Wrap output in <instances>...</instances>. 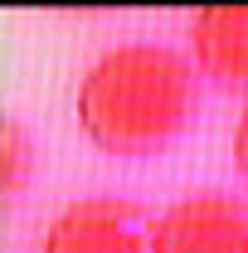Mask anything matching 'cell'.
Returning <instances> with one entry per match:
<instances>
[{
	"label": "cell",
	"instance_id": "6da1fadb",
	"mask_svg": "<svg viewBox=\"0 0 248 253\" xmlns=\"http://www.w3.org/2000/svg\"><path fill=\"white\" fill-rule=\"evenodd\" d=\"M195 112V68L165 44H117L78 83V126L107 156H146Z\"/></svg>",
	"mask_w": 248,
	"mask_h": 253
},
{
	"label": "cell",
	"instance_id": "7a4b0ae2",
	"mask_svg": "<svg viewBox=\"0 0 248 253\" xmlns=\"http://www.w3.org/2000/svg\"><path fill=\"white\" fill-rule=\"evenodd\" d=\"M151 253H248V205L229 190H190L156 214Z\"/></svg>",
	"mask_w": 248,
	"mask_h": 253
},
{
	"label": "cell",
	"instance_id": "3957f363",
	"mask_svg": "<svg viewBox=\"0 0 248 253\" xmlns=\"http://www.w3.org/2000/svg\"><path fill=\"white\" fill-rule=\"evenodd\" d=\"M39 253H151V229L136 205L93 195V200L63 205L54 214Z\"/></svg>",
	"mask_w": 248,
	"mask_h": 253
},
{
	"label": "cell",
	"instance_id": "277c9868",
	"mask_svg": "<svg viewBox=\"0 0 248 253\" xmlns=\"http://www.w3.org/2000/svg\"><path fill=\"white\" fill-rule=\"evenodd\" d=\"M190 44L200 73L224 88H248V5H219L190 20Z\"/></svg>",
	"mask_w": 248,
	"mask_h": 253
},
{
	"label": "cell",
	"instance_id": "5b68a950",
	"mask_svg": "<svg viewBox=\"0 0 248 253\" xmlns=\"http://www.w3.org/2000/svg\"><path fill=\"white\" fill-rule=\"evenodd\" d=\"M5 185L10 190L20 185V131H15V122L5 126Z\"/></svg>",
	"mask_w": 248,
	"mask_h": 253
},
{
	"label": "cell",
	"instance_id": "8992f818",
	"mask_svg": "<svg viewBox=\"0 0 248 253\" xmlns=\"http://www.w3.org/2000/svg\"><path fill=\"white\" fill-rule=\"evenodd\" d=\"M234 166H239V175L248 180V102H244V112H239V122H234Z\"/></svg>",
	"mask_w": 248,
	"mask_h": 253
}]
</instances>
